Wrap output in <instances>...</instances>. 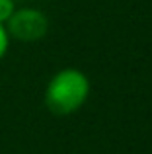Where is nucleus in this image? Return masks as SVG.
<instances>
[{
    "label": "nucleus",
    "mask_w": 152,
    "mask_h": 154,
    "mask_svg": "<svg viewBox=\"0 0 152 154\" xmlns=\"http://www.w3.org/2000/svg\"><path fill=\"white\" fill-rule=\"evenodd\" d=\"M90 80L78 68H62L45 88V105L55 115H70L86 103Z\"/></svg>",
    "instance_id": "obj_1"
},
{
    "label": "nucleus",
    "mask_w": 152,
    "mask_h": 154,
    "mask_svg": "<svg viewBox=\"0 0 152 154\" xmlns=\"http://www.w3.org/2000/svg\"><path fill=\"white\" fill-rule=\"evenodd\" d=\"M6 31L10 37L18 39L22 43H33L45 37L49 29L47 16L41 10L35 8H20L12 14V18L6 23Z\"/></svg>",
    "instance_id": "obj_2"
},
{
    "label": "nucleus",
    "mask_w": 152,
    "mask_h": 154,
    "mask_svg": "<svg viewBox=\"0 0 152 154\" xmlns=\"http://www.w3.org/2000/svg\"><path fill=\"white\" fill-rule=\"evenodd\" d=\"M16 12V2L14 0H0V23H6Z\"/></svg>",
    "instance_id": "obj_3"
},
{
    "label": "nucleus",
    "mask_w": 152,
    "mask_h": 154,
    "mask_svg": "<svg viewBox=\"0 0 152 154\" xmlns=\"http://www.w3.org/2000/svg\"><path fill=\"white\" fill-rule=\"evenodd\" d=\"M8 45H10V35H8V31H6V26L0 23V60L4 59V55H6Z\"/></svg>",
    "instance_id": "obj_4"
}]
</instances>
